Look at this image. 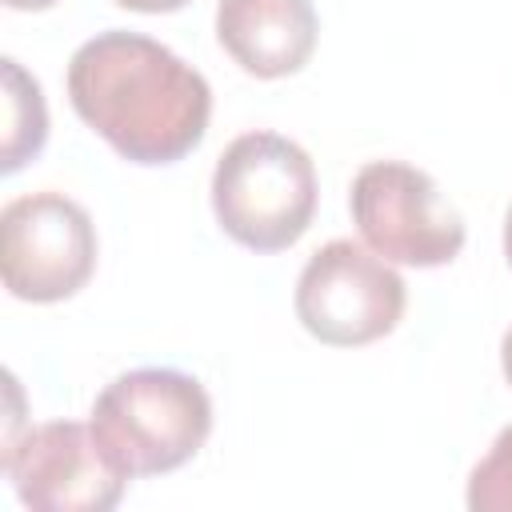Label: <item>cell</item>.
<instances>
[{
	"instance_id": "5b68a950",
	"label": "cell",
	"mask_w": 512,
	"mask_h": 512,
	"mask_svg": "<svg viewBox=\"0 0 512 512\" xmlns=\"http://www.w3.org/2000/svg\"><path fill=\"white\" fill-rule=\"evenodd\" d=\"M296 320L332 348H360L388 336L408 304L400 272L364 244L328 240L296 280Z\"/></svg>"
},
{
	"instance_id": "7a4b0ae2",
	"label": "cell",
	"mask_w": 512,
	"mask_h": 512,
	"mask_svg": "<svg viewBox=\"0 0 512 512\" xmlns=\"http://www.w3.org/2000/svg\"><path fill=\"white\" fill-rule=\"evenodd\" d=\"M216 224L252 252L292 248L316 216L312 156L280 132L236 136L212 172Z\"/></svg>"
},
{
	"instance_id": "9c48e42d",
	"label": "cell",
	"mask_w": 512,
	"mask_h": 512,
	"mask_svg": "<svg viewBox=\"0 0 512 512\" xmlns=\"http://www.w3.org/2000/svg\"><path fill=\"white\" fill-rule=\"evenodd\" d=\"M0 84H4V140H0V172L12 176L28 160L44 152L48 140V108L36 76L20 68V60H0Z\"/></svg>"
},
{
	"instance_id": "4fadbf2b",
	"label": "cell",
	"mask_w": 512,
	"mask_h": 512,
	"mask_svg": "<svg viewBox=\"0 0 512 512\" xmlns=\"http://www.w3.org/2000/svg\"><path fill=\"white\" fill-rule=\"evenodd\" d=\"M500 368H504V380L512 384V328H508L504 340H500Z\"/></svg>"
},
{
	"instance_id": "7c38bea8",
	"label": "cell",
	"mask_w": 512,
	"mask_h": 512,
	"mask_svg": "<svg viewBox=\"0 0 512 512\" xmlns=\"http://www.w3.org/2000/svg\"><path fill=\"white\" fill-rule=\"evenodd\" d=\"M12 12H44V8H52V4H60V0H4Z\"/></svg>"
},
{
	"instance_id": "8fae6325",
	"label": "cell",
	"mask_w": 512,
	"mask_h": 512,
	"mask_svg": "<svg viewBox=\"0 0 512 512\" xmlns=\"http://www.w3.org/2000/svg\"><path fill=\"white\" fill-rule=\"evenodd\" d=\"M120 8H132V12H148V16H160V12H176L184 8L188 0H116Z\"/></svg>"
},
{
	"instance_id": "8992f818",
	"label": "cell",
	"mask_w": 512,
	"mask_h": 512,
	"mask_svg": "<svg viewBox=\"0 0 512 512\" xmlns=\"http://www.w3.org/2000/svg\"><path fill=\"white\" fill-rule=\"evenodd\" d=\"M96 268V228L64 192L16 196L0 212V276L16 300L56 304L76 296Z\"/></svg>"
},
{
	"instance_id": "277c9868",
	"label": "cell",
	"mask_w": 512,
	"mask_h": 512,
	"mask_svg": "<svg viewBox=\"0 0 512 512\" xmlns=\"http://www.w3.org/2000/svg\"><path fill=\"white\" fill-rule=\"evenodd\" d=\"M348 208L364 244L388 264L440 268L464 248V220L440 184L404 160H372L356 172Z\"/></svg>"
},
{
	"instance_id": "3957f363",
	"label": "cell",
	"mask_w": 512,
	"mask_h": 512,
	"mask_svg": "<svg viewBox=\"0 0 512 512\" xmlns=\"http://www.w3.org/2000/svg\"><path fill=\"white\" fill-rule=\"evenodd\" d=\"M88 424L128 476H160L204 448L212 432V400L188 372L136 368L104 384Z\"/></svg>"
},
{
	"instance_id": "5bb4252c",
	"label": "cell",
	"mask_w": 512,
	"mask_h": 512,
	"mask_svg": "<svg viewBox=\"0 0 512 512\" xmlns=\"http://www.w3.org/2000/svg\"><path fill=\"white\" fill-rule=\"evenodd\" d=\"M504 256H508V264H512V204H508V212H504Z\"/></svg>"
},
{
	"instance_id": "52a82bcc",
	"label": "cell",
	"mask_w": 512,
	"mask_h": 512,
	"mask_svg": "<svg viewBox=\"0 0 512 512\" xmlns=\"http://www.w3.org/2000/svg\"><path fill=\"white\" fill-rule=\"evenodd\" d=\"M4 472L32 512H108L128 488V472L100 444L92 424L52 420L4 448Z\"/></svg>"
},
{
	"instance_id": "30bf717a",
	"label": "cell",
	"mask_w": 512,
	"mask_h": 512,
	"mask_svg": "<svg viewBox=\"0 0 512 512\" xmlns=\"http://www.w3.org/2000/svg\"><path fill=\"white\" fill-rule=\"evenodd\" d=\"M472 512H512V424L496 432L488 456L468 476Z\"/></svg>"
},
{
	"instance_id": "6da1fadb",
	"label": "cell",
	"mask_w": 512,
	"mask_h": 512,
	"mask_svg": "<svg viewBox=\"0 0 512 512\" xmlns=\"http://www.w3.org/2000/svg\"><path fill=\"white\" fill-rule=\"evenodd\" d=\"M76 116L128 164H176L208 132V80L152 36L108 28L68 60Z\"/></svg>"
},
{
	"instance_id": "ba28073f",
	"label": "cell",
	"mask_w": 512,
	"mask_h": 512,
	"mask_svg": "<svg viewBox=\"0 0 512 512\" xmlns=\"http://www.w3.org/2000/svg\"><path fill=\"white\" fill-rule=\"evenodd\" d=\"M316 8L312 0H220L216 40L220 48L260 80L300 72L316 52Z\"/></svg>"
}]
</instances>
